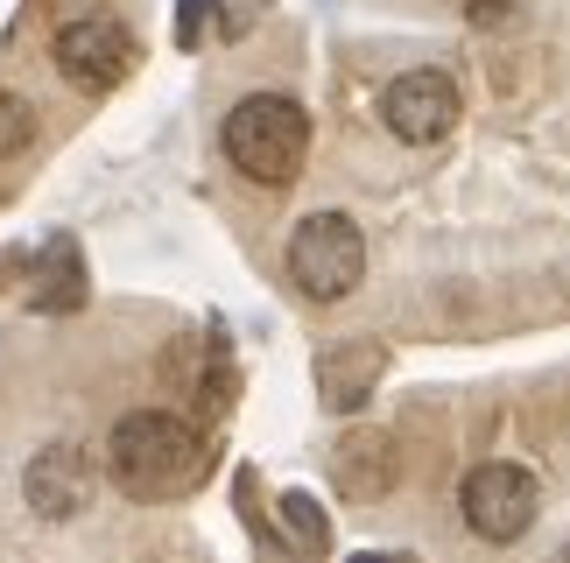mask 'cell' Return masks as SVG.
<instances>
[{"mask_svg": "<svg viewBox=\"0 0 570 563\" xmlns=\"http://www.w3.org/2000/svg\"><path fill=\"white\" fill-rule=\"evenodd\" d=\"M29 501H36V514H50V522H63V514L85 507V458L71 444L42 451V458L29 465Z\"/></svg>", "mask_w": 570, "mask_h": 563, "instance_id": "52a82bcc", "label": "cell"}, {"mask_svg": "<svg viewBox=\"0 0 570 563\" xmlns=\"http://www.w3.org/2000/svg\"><path fill=\"white\" fill-rule=\"evenodd\" d=\"M57 71L78 85V92H114V85L135 71V36L120 29L114 14H78V21H63L57 29Z\"/></svg>", "mask_w": 570, "mask_h": 563, "instance_id": "5b68a950", "label": "cell"}, {"mask_svg": "<svg viewBox=\"0 0 570 563\" xmlns=\"http://www.w3.org/2000/svg\"><path fill=\"white\" fill-rule=\"evenodd\" d=\"M29 141H36V106L21 99V92H0V162L21 156Z\"/></svg>", "mask_w": 570, "mask_h": 563, "instance_id": "8fae6325", "label": "cell"}, {"mask_svg": "<svg viewBox=\"0 0 570 563\" xmlns=\"http://www.w3.org/2000/svg\"><path fill=\"white\" fill-rule=\"evenodd\" d=\"M282 522H289V543L296 550H311V556L332 550V529H324V514H317L311 493H282Z\"/></svg>", "mask_w": 570, "mask_h": 563, "instance_id": "30bf717a", "label": "cell"}, {"mask_svg": "<svg viewBox=\"0 0 570 563\" xmlns=\"http://www.w3.org/2000/svg\"><path fill=\"white\" fill-rule=\"evenodd\" d=\"M458 113H465V99H458V85L444 78V71H402L381 92V120H387V135L394 141H444L451 127H458Z\"/></svg>", "mask_w": 570, "mask_h": 563, "instance_id": "8992f818", "label": "cell"}, {"mask_svg": "<svg viewBox=\"0 0 570 563\" xmlns=\"http://www.w3.org/2000/svg\"><path fill=\"white\" fill-rule=\"evenodd\" d=\"M226 162L239 169L247 184H296L303 177V156H311V113L289 99V92H247L226 113Z\"/></svg>", "mask_w": 570, "mask_h": 563, "instance_id": "7a4b0ae2", "label": "cell"}, {"mask_svg": "<svg viewBox=\"0 0 570 563\" xmlns=\"http://www.w3.org/2000/svg\"><path fill=\"white\" fill-rule=\"evenodd\" d=\"M381 374V345H353V353H332L324 359V402L332 408H360L366 387Z\"/></svg>", "mask_w": 570, "mask_h": 563, "instance_id": "ba28073f", "label": "cell"}, {"mask_svg": "<svg viewBox=\"0 0 570 563\" xmlns=\"http://www.w3.org/2000/svg\"><path fill=\"white\" fill-rule=\"evenodd\" d=\"M42 310H78L85 303V268H78V247L71 240H50V268H42Z\"/></svg>", "mask_w": 570, "mask_h": 563, "instance_id": "9c48e42d", "label": "cell"}, {"mask_svg": "<svg viewBox=\"0 0 570 563\" xmlns=\"http://www.w3.org/2000/svg\"><path fill=\"white\" fill-rule=\"evenodd\" d=\"M106 480L135 501H184L212 480V444L169 408H135L106 437Z\"/></svg>", "mask_w": 570, "mask_h": 563, "instance_id": "6da1fadb", "label": "cell"}, {"mask_svg": "<svg viewBox=\"0 0 570 563\" xmlns=\"http://www.w3.org/2000/svg\"><path fill=\"white\" fill-rule=\"evenodd\" d=\"M366 275V240L345 211H311L289 233V282L311 303H345Z\"/></svg>", "mask_w": 570, "mask_h": 563, "instance_id": "3957f363", "label": "cell"}, {"mask_svg": "<svg viewBox=\"0 0 570 563\" xmlns=\"http://www.w3.org/2000/svg\"><path fill=\"white\" fill-rule=\"evenodd\" d=\"M458 507H465V529L479 535V543H514V535H529L535 507H542V486L529 465H472L465 486H458Z\"/></svg>", "mask_w": 570, "mask_h": 563, "instance_id": "277c9868", "label": "cell"}, {"mask_svg": "<svg viewBox=\"0 0 570 563\" xmlns=\"http://www.w3.org/2000/svg\"><path fill=\"white\" fill-rule=\"evenodd\" d=\"M205 8H212V0H184V8H177V42H184V50L205 36Z\"/></svg>", "mask_w": 570, "mask_h": 563, "instance_id": "7c38bea8", "label": "cell"}]
</instances>
